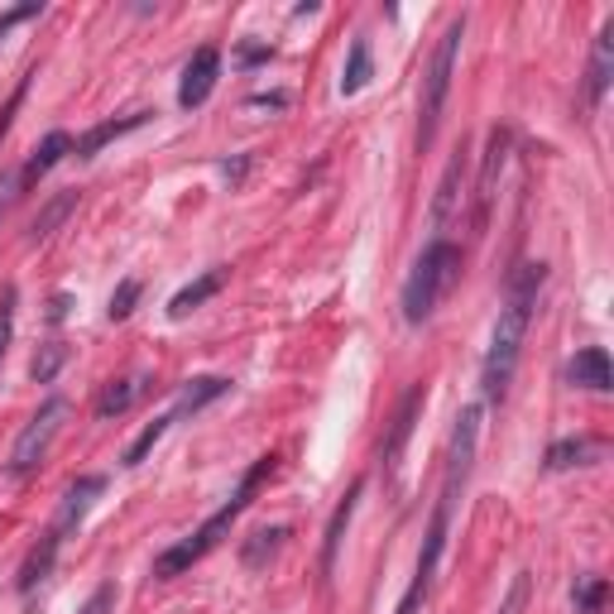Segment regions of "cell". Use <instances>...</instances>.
<instances>
[{"mask_svg": "<svg viewBox=\"0 0 614 614\" xmlns=\"http://www.w3.org/2000/svg\"><path fill=\"white\" fill-rule=\"evenodd\" d=\"M538 288H543V265H519L514 279H509V298L500 307V321H494V336H490V350H485V370H480L485 399H494V403L509 393V379H514V370H519Z\"/></svg>", "mask_w": 614, "mask_h": 614, "instance_id": "obj_1", "label": "cell"}, {"mask_svg": "<svg viewBox=\"0 0 614 614\" xmlns=\"http://www.w3.org/2000/svg\"><path fill=\"white\" fill-rule=\"evenodd\" d=\"M274 471V457H259L255 465H250V471H245L241 475V485H236V494H231V500L222 504V509H216V514L207 519V523H202V529L193 533V538H183V543H173L168 552H158V562H154V576H178V572H187V566H193V562H202V557H207V552L216 548V543H222V533L231 529V523H236V514H241V509L245 504H250V494H255V485H259V480H265Z\"/></svg>", "mask_w": 614, "mask_h": 614, "instance_id": "obj_2", "label": "cell"}, {"mask_svg": "<svg viewBox=\"0 0 614 614\" xmlns=\"http://www.w3.org/2000/svg\"><path fill=\"white\" fill-rule=\"evenodd\" d=\"M457 279H461V250L451 241H428V250L413 259V274H408V284H403V321L408 327H422Z\"/></svg>", "mask_w": 614, "mask_h": 614, "instance_id": "obj_3", "label": "cell"}, {"mask_svg": "<svg viewBox=\"0 0 614 614\" xmlns=\"http://www.w3.org/2000/svg\"><path fill=\"white\" fill-rule=\"evenodd\" d=\"M461 34H465V14L442 29V39H437V49H432L428 78H422V101H418V150H428V144L437 140V125H442V111H447V96H451V72H457Z\"/></svg>", "mask_w": 614, "mask_h": 614, "instance_id": "obj_4", "label": "cell"}, {"mask_svg": "<svg viewBox=\"0 0 614 614\" xmlns=\"http://www.w3.org/2000/svg\"><path fill=\"white\" fill-rule=\"evenodd\" d=\"M63 418H68V399H63V393H53V399H43V403H39V413L24 422V432H20V437H14L10 475H29V471H39L43 457H49V447H53V437H58V428H63Z\"/></svg>", "mask_w": 614, "mask_h": 614, "instance_id": "obj_5", "label": "cell"}, {"mask_svg": "<svg viewBox=\"0 0 614 614\" xmlns=\"http://www.w3.org/2000/svg\"><path fill=\"white\" fill-rule=\"evenodd\" d=\"M475 447H480V403H465L461 418H457V432H451V451H447V480H442V494H437V504L457 509L465 480H471V465H475Z\"/></svg>", "mask_w": 614, "mask_h": 614, "instance_id": "obj_6", "label": "cell"}, {"mask_svg": "<svg viewBox=\"0 0 614 614\" xmlns=\"http://www.w3.org/2000/svg\"><path fill=\"white\" fill-rule=\"evenodd\" d=\"M509 150H514V135L504 125L490 130L485 140V154H480V178H475V226H485V216L500 197V178H504V164H509Z\"/></svg>", "mask_w": 614, "mask_h": 614, "instance_id": "obj_7", "label": "cell"}, {"mask_svg": "<svg viewBox=\"0 0 614 614\" xmlns=\"http://www.w3.org/2000/svg\"><path fill=\"white\" fill-rule=\"evenodd\" d=\"M216 78H222V53L212 49H197L193 58H187V68H183V82H178V106H202V101L212 96V86H216Z\"/></svg>", "mask_w": 614, "mask_h": 614, "instance_id": "obj_8", "label": "cell"}, {"mask_svg": "<svg viewBox=\"0 0 614 614\" xmlns=\"http://www.w3.org/2000/svg\"><path fill=\"white\" fill-rule=\"evenodd\" d=\"M461 183H465V150L451 154L442 183H437V197H432V241H447V226L457 222V212H461Z\"/></svg>", "mask_w": 614, "mask_h": 614, "instance_id": "obj_9", "label": "cell"}, {"mask_svg": "<svg viewBox=\"0 0 614 614\" xmlns=\"http://www.w3.org/2000/svg\"><path fill=\"white\" fill-rule=\"evenodd\" d=\"M610 82H614V14L601 24V34H595V49H591V72H586L591 106H601V101H605Z\"/></svg>", "mask_w": 614, "mask_h": 614, "instance_id": "obj_10", "label": "cell"}, {"mask_svg": "<svg viewBox=\"0 0 614 614\" xmlns=\"http://www.w3.org/2000/svg\"><path fill=\"white\" fill-rule=\"evenodd\" d=\"M566 379H572L576 389H595V393H605L614 385V370H610V356L601 346H586V350H576V360L566 365Z\"/></svg>", "mask_w": 614, "mask_h": 614, "instance_id": "obj_11", "label": "cell"}, {"mask_svg": "<svg viewBox=\"0 0 614 614\" xmlns=\"http://www.w3.org/2000/svg\"><path fill=\"white\" fill-rule=\"evenodd\" d=\"M101 490H106V475H82V480H72L68 494H63V509H58V523H53V529L68 533L72 523H82L86 509H92V500H96Z\"/></svg>", "mask_w": 614, "mask_h": 614, "instance_id": "obj_12", "label": "cell"}, {"mask_svg": "<svg viewBox=\"0 0 614 614\" xmlns=\"http://www.w3.org/2000/svg\"><path fill=\"white\" fill-rule=\"evenodd\" d=\"M356 500H360V480L346 490V500L336 504V514L327 523V543H321V576H331L336 572V552H341V538L350 529V519H356Z\"/></svg>", "mask_w": 614, "mask_h": 614, "instance_id": "obj_13", "label": "cell"}, {"mask_svg": "<svg viewBox=\"0 0 614 614\" xmlns=\"http://www.w3.org/2000/svg\"><path fill=\"white\" fill-rule=\"evenodd\" d=\"M144 121H150V111H130V115H121V121H101V125H92V130H86V135L78 140V158H96L101 144L130 135V130H140Z\"/></svg>", "mask_w": 614, "mask_h": 614, "instance_id": "obj_14", "label": "cell"}, {"mask_svg": "<svg viewBox=\"0 0 614 614\" xmlns=\"http://www.w3.org/2000/svg\"><path fill=\"white\" fill-rule=\"evenodd\" d=\"M418 408H422V385H413L403 393V403H399V418H393V432H389V442H385V451H379V461H385V471L393 461H399V451H403V442L413 437V418H418Z\"/></svg>", "mask_w": 614, "mask_h": 614, "instance_id": "obj_15", "label": "cell"}, {"mask_svg": "<svg viewBox=\"0 0 614 614\" xmlns=\"http://www.w3.org/2000/svg\"><path fill=\"white\" fill-rule=\"evenodd\" d=\"M231 389V379L222 375H202V379H187L183 393H178V403H173V418H187V413H202L212 399H222V393Z\"/></svg>", "mask_w": 614, "mask_h": 614, "instance_id": "obj_16", "label": "cell"}, {"mask_svg": "<svg viewBox=\"0 0 614 614\" xmlns=\"http://www.w3.org/2000/svg\"><path fill=\"white\" fill-rule=\"evenodd\" d=\"M144 385H150V379H144V375H130V379H111V385L101 389V399H96V418H101V422L121 418L125 408H130V403H135L140 393H144Z\"/></svg>", "mask_w": 614, "mask_h": 614, "instance_id": "obj_17", "label": "cell"}, {"mask_svg": "<svg viewBox=\"0 0 614 614\" xmlns=\"http://www.w3.org/2000/svg\"><path fill=\"white\" fill-rule=\"evenodd\" d=\"M58 548H63V533H58V529H49V533H43V543H39V548L24 557V566H20V591H24V595L34 591L39 581L53 572V557H58Z\"/></svg>", "mask_w": 614, "mask_h": 614, "instance_id": "obj_18", "label": "cell"}, {"mask_svg": "<svg viewBox=\"0 0 614 614\" xmlns=\"http://www.w3.org/2000/svg\"><path fill=\"white\" fill-rule=\"evenodd\" d=\"M222 284H226V269H207V274H202V279H193L187 288H178V294H173L168 313H173V317H187V313H193V307H202L207 298H216V294H222Z\"/></svg>", "mask_w": 614, "mask_h": 614, "instance_id": "obj_19", "label": "cell"}, {"mask_svg": "<svg viewBox=\"0 0 614 614\" xmlns=\"http://www.w3.org/2000/svg\"><path fill=\"white\" fill-rule=\"evenodd\" d=\"M601 442H591V437H566V442H552L548 447V471H572V465H586L601 457Z\"/></svg>", "mask_w": 614, "mask_h": 614, "instance_id": "obj_20", "label": "cell"}, {"mask_svg": "<svg viewBox=\"0 0 614 614\" xmlns=\"http://www.w3.org/2000/svg\"><path fill=\"white\" fill-rule=\"evenodd\" d=\"M72 150V140L63 135V130H53V135H43V144H39V150H34V158H29V164L20 168V187H29V183H39L43 178V173H49L53 164H58V158H63Z\"/></svg>", "mask_w": 614, "mask_h": 614, "instance_id": "obj_21", "label": "cell"}, {"mask_svg": "<svg viewBox=\"0 0 614 614\" xmlns=\"http://www.w3.org/2000/svg\"><path fill=\"white\" fill-rule=\"evenodd\" d=\"M370 78H375V63H370V43H365V39H356V43H350V58H346V72H341V96H356V92H365V86H370Z\"/></svg>", "mask_w": 614, "mask_h": 614, "instance_id": "obj_22", "label": "cell"}, {"mask_svg": "<svg viewBox=\"0 0 614 614\" xmlns=\"http://www.w3.org/2000/svg\"><path fill=\"white\" fill-rule=\"evenodd\" d=\"M72 207H78V193H58V197L49 202V207H43V212L34 216V226H29V245H43V241H49L53 231L68 222V212H72Z\"/></svg>", "mask_w": 614, "mask_h": 614, "instance_id": "obj_23", "label": "cell"}, {"mask_svg": "<svg viewBox=\"0 0 614 614\" xmlns=\"http://www.w3.org/2000/svg\"><path fill=\"white\" fill-rule=\"evenodd\" d=\"M284 538H288V529H259V533L250 538V543L241 548V562L250 566V572H259V566H265V562L274 557V552L284 548Z\"/></svg>", "mask_w": 614, "mask_h": 614, "instance_id": "obj_24", "label": "cell"}, {"mask_svg": "<svg viewBox=\"0 0 614 614\" xmlns=\"http://www.w3.org/2000/svg\"><path fill=\"white\" fill-rule=\"evenodd\" d=\"M173 422H178V418H173V408H168V413H158V418L150 422V428H144V432L135 437V442L125 447V465H140L144 457H150V451H154L158 442H164V432L173 428Z\"/></svg>", "mask_w": 614, "mask_h": 614, "instance_id": "obj_25", "label": "cell"}, {"mask_svg": "<svg viewBox=\"0 0 614 614\" xmlns=\"http://www.w3.org/2000/svg\"><path fill=\"white\" fill-rule=\"evenodd\" d=\"M572 601H576V614H601L605 605V581L601 576H581L572 586Z\"/></svg>", "mask_w": 614, "mask_h": 614, "instance_id": "obj_26", "label": "cell"}, {"mask_svg": "<svg viewBox=\"0 0 614 614\" xmlns=\"http://www.w3.org/2000/svg\"><path fill=\"white\" fill-rule=\"evenodd\" d=\"M68 360V346H58V341H49V346H43L39 350V356H34V365H29V375H34L39 379V385H49V379L58 375V365H63Z\"/></svg>", "mask_w": 614, "mask_h": 614, "instance_id": "obj_27", "label": "cell"}, {"mask_svg": "<svg viewBox=\"0 0 614 614\" xmlns=\"http://www.w3.org/2000/svg\"><path fill=\"white\" fill-rule=\"evenodd\" d=\"M135 303H140V279H121V288L111 294V321H125L130 313H135Z\"/></svg>", "mask_w": 614, "mask_h": 614, "instance_id": "obj_28", "label": "cell"}, {"mask_svg": "<svg viewBox=\"0 0 614 614\" xmlns=\"http://www.w3.org/2000/svg\"><path fill=\"white\" fill-rule=\"evenodd\" d=\"M10 336H14V288L0 294V360H6V350H10Z\"/></svg>", "mask_w": 614, "mask_h": 614, "instance_id": "obj_29", "label": "cell"}, {"mask_svg": "<svg viewBox=\"0 0 614 614\" xmlns=\"http://www.w3.org/2000/svg\"><path fill=\"white\" fill-rule=\"evenodd\" d=\"M78 614H115V586H111V581H101V586L86 595V605Z\"/></svg>", "mask_w": 614, "mask_h": 614, "instance_id": "obj_30", "label": "cell"}, {"mask_svg": "<svg viewBox=\"0 0 614 614\" xmlns=\"http://www.w3.org/2000/svg\"><path fill=\"white\" fill-rule=\"evenodd\" d=\"M523 601H529V572L514 576V591H509V601H504L500 614H523Z\"/></svg>", "mask_w": 614, "mask_h": 614, "instance_id": "obj_31", "label": "cell"}, {"mask_svg": "<svg viewBox=\"0 0 614 614\" xmlns=\"http://www.w3.org/2000/svg\"><path fill=\"white\" fill-rule=\"evenodd\" d=\"M34 14H43V6H14V10H6V14H0V34H10L14 24L34 20Z\"/></svg>", "mask_w": 614, "mask_h": 614, "instance_id": "obj_32", "label": "cell"}, {"mask_svg": "<svg viewBox=\"0 0 614 614\" xmlns=\"http://www.w3.org/2000/svg\"><path fill=\"white\" fill-rule=\"evenodd\" d=\"M250 106H269V111H284V106H288V96H284V92H269V96L259 92V96H250Z\"/></svg>", "mask_w": 614, "mask_h": 614, "instance_id": "obj_33", "label": "cell"}, {"mask_svg": "<svg viewBox=\"0 0 614 614\" xmlns=\"http://www.w3.org/2000/svg\"><path fill=\"white\" fill-rule=\"evenodd\" d=\"M63 317H68V294H58L49 307V321H63Z\"/></svg>", "mask_w": 614, "mask_h": 614, "instance_id": "obj_34", "label": "cell"}]
</instances>
